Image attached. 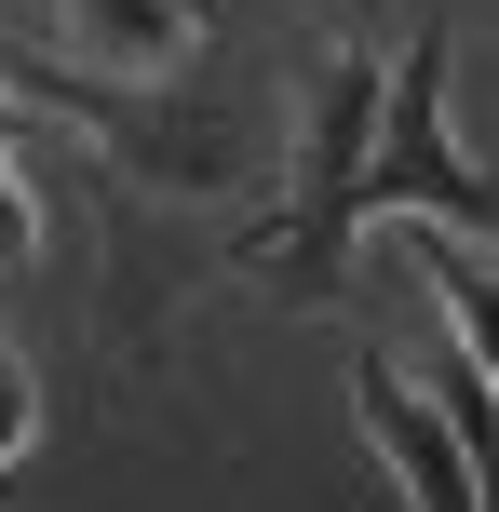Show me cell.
<instances>
[{
    "label": "cell",
    "instance_id": "cell-1",
    "mask_svg": "<svg viewBox=\"0 0 499 512\" xmlns=\"http://www.w3.org/2000/svg\"><path fill=\"white\" fill-rule=\"evenodd\" d=\"M365 230H432V243H473L499 230V189H486V149L459 135L446 108V27L419 14V41L378 68V135H365Z\"/></svg>",
    "mask_w": 499,
    "mask_h": 512
},
{
    "label": "cell",
    "instance_id": "cell-2",
    "mask_svg": "<svg viewBox=\"0 0 499 512\" xmlns=\"http://www.w3.org/2000/svg\"><path fill=\"white\" fill-rule=\"evenodd\" d=\"M365 135H378V54L365 41H324L311 81H297V162H284V243L270 270L297 297H338V256L365 230Z\"/></svg>",
    "mask_w": 499,
    "mask_h": 512
},
{
    "label": "cell",
    "instance_id": "cell-3",
    "mask_svg": "<svg viewBox=\"0 0 499 512\" xmlns=\"http://www.w3.org/2000/svg\"><path fill=\"white\" fill-rule=\"evenodd\" d=\"M351 418H365V445L392 459L405 512H486V472H473V445H459L446 418H432L419 391L392 378V351H351Z\"/></svg>",
    "mask_w": 499,
    "mask_h": 512
},
{
    "label": "cell",
    "instance_id": "cell-4",
    "mask_svg": "<svg viewBox=\"0 0 499 512\" xmlns=\"http://www.w3.org/2000/svg\"><path fill=\"white\" fill-rule=\"evenodd\" d=\"M68 41L95 54V81H162V68H189L203 14L189 0H68Z\"/></svg>",
    "mask_w": 499,
    "mask_h": 512
},
{
    "label": "cell",
    "instance_id": "cell-5",
    "mask_svg": "<svg viewBox=\"0 0 499 512\" xmlns=\"http://www.w3.org/2000/svg\"><path fill=\"white\" fill-rule=\"evenodd\" d=\"M41 256V189H27V162L0 149V270H27Z\"/></svg>",
    "mask_w": 499,
    "mask_h": 512
},
{
    "label": "cell",
    "instance_id": "cell-6",
    "mask_svg": "<svg viewBox=\"0 0 499 512\" xmlns=\"http://www.w3.org/2000/svg\"><path fill=\"white\" fill-rule=\"evenodd\" d=\"M27 432H41V391H27V351L0 337V472L27 459Z\"/></svg>",
    "mask_w": 499,
    "mask_h": 512
},
{
    "label": "cell",
    "instance_id": "cell-7",
    "mask_svg": "<svg viewBox=\"0 0 499 512\" xmlns=\"http://www.w3.org/2000/svg\"><path fill=\"white\" fill-rule=\"evenodd\" d=\"M0 149H14V95H0Z\"/></svg>",
    "mask_w": 499,
    "mask_h": 512
}]
</instances>
